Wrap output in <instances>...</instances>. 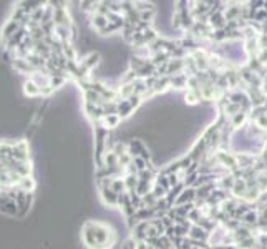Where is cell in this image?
<instances>
[{
  "instance_id": "6da1fadb",
  "label": "cell",
  "mask_w": 267,
  "mask_h": 249,
  "mask_svg": "<svg viewBox=\"0 0 267 249\" xmlns=\"http://www.w3.org/2000/svg\"><path fill=\"white\" fill-rule=\"evenodd\" d=\"M0 186L35 193L37 181L29 140H0Z\"/></svg>"
},
{
  "instance_id": "7a4b0ae2",
  "label": "cell",
  "mask_w": 267,
  "mask_h": 249,
  "mask_svg": "<svg viewBox=\"0 0 267 249\" xmlns=\"http://www.w3.org/2000/svg\"><path fill=\"white\" fill-rule=\"evenodd\" d=\"M80 237L86 249H111L116 241L111 226L100 219L85 221L80 229Z\"/></svg>"
},
{
  "instance_id": "3957f363",
  "label": "cell",
  "mask_w": 267,
  "mask_h": 249,
  "mask_svg": "<svg viewBox=\"0 0 267 249\" xmlns=\"http://www.w3.org/2000/svg\"><path fill=\"white\" fill-rule=\"evenodd\" d=\"M24 95L30 96V98H35V96H42V90L32 78H27L24 83Z\"/></svg>"
}]
</instances>
